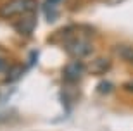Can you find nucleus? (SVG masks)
I'll use <instances>...</instances> for the list:
<instances>
[{"label":"nucleus","mask_w":133,"mask_h":131,"mask_svg":"<svg viewBox=\"0 0 133 131\" xmlns=\"http://www.w3.org/2000/svg\"><path fill=\"white\" fill-rule=\"evenodd\" d=\"M38 2L36 0H5L0 7V17L2 19H14L28 12H35Z\"/></svg>","instance_id":"obj_1"},{"label":"nucleus","mask_w":133,"mask_h":131,"mask_svg":"<svg viewBox=\"0 0 133 131\" xmlns=\"http://www.w3.org/2000/svg\"><path fill=\"white\" fill-rule=\"evenodd\" d=\"M35 28H36V16H35V12L23 14L19 17H16V21H14V29L21 36H30V35H33Z\"/></svg>","instance_id":"obj_2"},{"label":"nucleus","mask_w":133,"mask_h":131,"mask_svg":"<svg viewBox=\"0 0 133 131\" xmlns=\"http://www.w3.org/2000/svg\"><path fill=\"white\" fill-rule=\"evenodd\" d=\"M85 69H87L85 64L79 62L78 59H76V60H71V62L62 69V78L68 83H76V81H79L81 76L85 74Z\"/></svg>","instance_id":"obj_3"},{"label":"nucleus","mask_w":133,"mask_h":131,"mask_svg":"<svg viewBox=\"0 0 133 131\" xmlns=\"http://www.w3.org/2000/svg\"><path fill=\"white\" fill-rule=\"evenodd\" d=\"M87 69H88V73L92 74H105L111 69V60H109L107 57H97L95 60H92V62L87 66Z\"/></svg>","instance_id":"obj_4"},{"label":"nucleus","mask_w":133,"mask_h":131,"mask_svg":"<svg viewBox=\"0 0 133 131\" xmlns=\"http://www.w3.org/2000/svg\"><path fill=\"white\" fill-rule=\"evenodd\" d=\"M116 53L119 55L121 60L133 64V47L131 45H119V47H116Z\"/></svg>","instance_id":"obj_5"},{"label":"nucleus","mask_w":133,"mask_h":131,"mask_svg":"<svg viewBox=\"0 0 133 131\" xmlns=\"http://www.w3.org/2000/svg\"><path fill=\"white\" fill-rule=\"evenodd\" d=\"M24 66H14V67L7 69V76H5V83H14L24 74Z\"/></svg>","instance_id":"obj_6"},{"label":"nucleus","mask_w":133,"mask_h":131,"mask_svg":"<svg viewBox=\"0 0 133 131\" xmlns=\"http://www.w3.org/2000/svg\"><path fill=\"white\" fill-rule=\"evenodd\" d=\"M112 90H114V85L111 81H102L97 86V92L99 93H109V92H112Z\"/></svg>","instance_id":"obj_7"},{"label":"nucleus","mask_w":133,"mask_h":131,"mask_svg":"<svg viewBox=\"0 0 133 131\" xmlns=\"http://www.w3.org/2000/svg\"><path fill=\"white\" fill-rule=\"evenodd\" d=\"M61 2H62V0H45L43 9H54V7H57Z\"/></svg>","instance_id":"obj_8"},{"label":"nucleus","mask_w":133,"mask_h":131,"mask_svg":"<svg viewBox=\"0 0 133 131\" xmlns=\"http://www.w3.org/2000/svg\"><path fill=\"white\" fill-rule=\"evenodd\" d=\"M7 69H9V64H7V60L0 57V73H7Z\"/></svg>","instance_id":"obj_9"},{"label":"nucleus","mask_w":133,"mask_h":131,"mask_svg":"<svg viewBox=\"0 0 133 131\" xmlns=\"http://www.w3.org/2000/svg\"><path fill=\"white\" fill-rule=\"evenodd\" d=\"M124 90H128V92L133 93V83H126V85H124Z\"/></svg>","instance_id":"obj_10"}]
</instances>
